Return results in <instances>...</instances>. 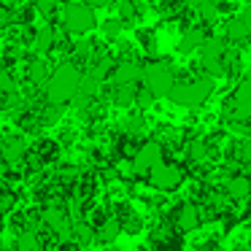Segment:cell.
I'll return each mask as SVG.
<instances>
[{
    "label": "cell",
    "mask_w": 251,
    "mask_h": 251,
    "mask_svg": "<svg viewBox=\"0 0 251 251\" xmlns=\"http://www.w3.org/2000/svg\"><path fill=\"white\" fill-rule=\"evenodd\" d=\"M173 227L178 232H192V229L200 227V208L195 202H181V205L173 208Z\"/></svg>",
    "instance_id": "cell-10"
},
{
    "label": "cell",
    "mask_w": 251,
    "mask_h": 251,
    "mask_svg": "<svg viewBox=\"0 0 251 251\" xmlns=\"http://www.w3.org/2000/svg\"><path fill=\"white\" fill-rule=\"evenodd\" d=\"M17 211V192L8 189V186H0V213H14Z\"/></svg>",
    "instance_id": "cell-25"
},
{
    "label": "cell",
    "mask_w": 251,
    "mask_h": 251,
    "mask_svg": "<svg viewBox=\"0 0 251 251\" xmlns=\"http://www.w3.org/2000/svg\"><path fill=\"white\" fill-rule=\"evenodd\" d=\"M33 151L38 154V157L44 159V162H51V159H57V151H60V146H57L54 141H49V138H44V141L35 143Z\"/></svg>",
    "instance_id": "cell-24"
},
{
    "label": "cell",
    "mask_w": 251,
    "mask_h": 251,
    "mask_svg": "<svg viewBox=\"0 0 251 251\" xmlns=\"http://www.w3.org/2000/svg\"><path fill=\"white\" fill-rule=\"evenodd\" d=\"M240 19H243V22H246V25H249V27H251V3H249V6L243 8V14H240Z\"/></svg>",
    "instance_id": "cell-34"
},
{
    "label": "cell",
    "mask_w": 251,
    "mask_h": 251,
    "mask_svg": "<svg viewBox=\"0 0 251 251\" xmlns=\"http://www.w3.org/2000/svg\"><path fill=\"white\" fill-rule=\"evenodd\" d=\"M14 249H17V251H44V238H41L35 229H27V232L17 235Z\"/></svg>",
    "instance_id": "cell-16"
},
{
    "label": "cell",
    "mask_w": 251,
    "mask_h": 251,
    "mask_svg": "<svg viewBox=\"0 0 251 251\" xmlns=\"http://www.w3.org/2000/svg\"><path fill=\"white\" fill-rule=\"evenodd\" d=\"M130 165H132V173L135 176H149L157 165H162V146L157 141L141 143V151L135 154V159Z\"/></svg>",
    "instance_id": "cell-8"
},
{
    "label": "cell",
    "mask_w": 251,
    "mask_h": 251,
    "mask_svg": "<svg viewBox=\"0 0 251 251\" xmlns=\"http://www.w3.org/2000/svg\"><path fill=\"white\" fill-rule=\"evenodd\" d=\"M60 114H62V108H60V105L46 103V108L38 114V122H41V125H57V122H60Z\"/></svg>",
    "instance_id": "cell-27"
},
{
    "label": "cell",
    "mask_w": 251,
    "mask_h": 251,
    "mask_svg": "<svg viewBox=\"0 0 251 251\" xmlns=\"http://www.w3.org/2000/svg\"><path fill=\"white\" fill-rule=\"evenodd\" d=\"M95 232H98V240H100V243H114L116 235L122 232V222H119L116 216H111L108 222H103L98 229H95Z\"/></svg>",
    "instance_id": "cell-18"
},
{
    "label": "cell",
    "mask_w": 251,
    "mask_h": 251,
    "mask_svg": "<svg viewBox=\"0 0 251 251\" xmlns=\"http://www.w3.org/2000/svg\"><path fill=\"white\" fill-rule=\"evenodd\" d=\"M122 30H125V22H122V19H108V22H103V35L105 38H116Z\"/></svg>",
    "instance_id": "cell-29"
},
{
    "label": "cell",
    "mask_w": 251,
    "mask_h": 251,
    "mask_svg": "<svg viewBox=\"0 0 251 251\" xmlns=\"http://www.w3.org/2000/svg\"><path fill=\"white\" fill-rule=\"evenodd\" d=\"M227 114H229V122H249L251 119V71L235 87L232 98H229V105H227Z\"/></svg>",
    "instance_id": "cell-5"
},
{
    "label": "cell",
    "mask_w": 251,
    "mask_h": 251,
    "mask_svg": "<svg viewBox=\"0 0 251 251\" xmlns=\"http://www.w3.org/2000/svg\"><path fill=\"white\" fill-rule=\"evenodd\" d=\"M219 11H222V8H219V0H202L200 6L195 8V14L202 19V22H216Z\"/></svg>",
    "instance_id": "cell-23"
},
{
    "label": "cell",
    "mask_w": 251,
    "mask_h": 251,
    "mask_svg": "<svg viewBox=\"0 0 251 251\" xmlns=\"http://www.w3.org/2000/svg\"><path fill=\"white\" fill-rule=\"evenodd\" d=\"M54 251H81V246H78L76 240H65V243H57Z\"/></svg>",
    "instance_id": "cell-32"
},
{
    "label": "cell",
    "mask_w": 251,
    "mask_h": 251,
    "mask_svg": "<svg viewBox=\"0 0 251 251\" xmlns=\"http://www.w3.org/2000/svg\"><path fill=\"white\" fill-rule=\"evenodd\" d=\"M114 103L116 105H132L138 98V84H130V87H114Z\"/></svg>",
    "instance_id": "cell-22"
},
{
    "label": "cell",
    "mask_w": 251,
    "mask_h": 251,
    "mask_svg": "<svg viewBox=\"0 0 251 251\" xmlns=\"http://www.w3.org/2000/svg\"><path fill=\"white\" fill-rule=\"evenodd\" d=\"M3 227H6V222H3V213H0V232H3Z\"/></svg>",
    "instance_id": "cell-35"
},
{
    "label": "cell",
    "mask_w": 251,
    "mask_h": 251,
    "mask_svg": "<svg viewBox=\"0 0 251 251\" xmlns=\"http://www.w3.org/2000/svg\"><path fill=\"white\" fill-rule=\"evenodd\" d=\"M143 81V65H138L135 60H122L111 71V84L114 87H130V84Z\"/></svg>",
    "instance_id": "cell-9"
},
{
    "label": "cell",
    "mask_w": 251,
    "mask_h": 251,
    "mask_svg": "<svg viewBox=\"0 0 251 251\" xmlns=\"http://www.w3.org/2000/svg\"><path fill=\"white\" fill-rule=\"evenodd\" d=\"M11 22H14V11H8L6 3H0V27H6Z\"/></svg>",
    "instance_id": "cell-31"
},
{
    "label": "cell",
    "mask_w": 251,
    "mask_h": 251,
    "mask_svg": "<svg viewBox=\"0 0 251 251\" xmlns=\"http://www.w3.org/2000/svg\"><path fill=\"white\" fill-rule=\"evenodd\" d=\"M51 65L44 60V57H35V60L27 62V81L33 84V87H46L51 78Z\"/></svg>",
    "instance_id": "cell-12"
},
{
    "label": "cell",
    "mask_w": 251,
    "mask_h": 251,
    "mask_svg": "<svg viewBox=\"0 0 251 251\" xmlns=\"http://www.w3.org/2000/svg\"><path fill=\"white\" fill-rule=\"evenodd\" d=\"M30 157V146L22 135H6L0 143V159L6 168H22Z\"/></svg>",
    "instance_id": "cell-6"
},
{
    "label": "cell",
    "mask_w": 251,
    "mask_h": 251,
    "mask_svg": "<svg viewBox=\"0 0 251 251\" xmlns=\"http://www.w3.org/2000/svg\"><path fill=\"white\" fill-rule=\"evenodd\" d=\"M33 6H35V11H38L41 17H54L57 8H60V0H35Z\"/></svg>",
    "instance_id": "cell-28"
},
{
    "label": "cell",
    "mask_w": 251,
    "mask_h": 251,
    "mask_svg": "<svg viewBox=\"0 0 251 251\" xmlns=\"http://www.w3.org/2000/svg\"><path fill=\"white\" fill-rule=\"evenodd\" d=\"M224 181V195L229 197V200H246V197L251 195V178L246 173L240 176H229V178H222Z\"/></svg>",
    "instance_id": "cell-11"
},
{
    "label": "cell",
    "mask_w": 251,
    "mask_h": 251,
    "mask_svg": "<svg viewBox=\"0 0 251 251\" xmlns=\"http://www.w3.org/2000/svg\"><path fill=\"white\" fill-rule=\"evenodd\" d=\"M205 33H202L200 27H189L184 35H181V41H178V51L181 54H192L195 49H202V44H205Z\"/></svg>",
    "instance_id": "cell-14"
},
{
    "label": "cell",
    "mask_w": 251,
    "mask_h": 251,
    "mask_svg": "<svg viewBox=\"0 0 251 251\" xmlns=\"http://www.w3.org/2000/svg\"><path fill=\"white\" fill-rule=\"evenodd\" d=\"M95 25H98V19H95V8L87 6L84 0H71V3H65V8H62V27H65L68 35H87L95 30Z\"/></svg>",
    "instance_id": "cell-2"
},
{
    "label": "cell",
    "mask_w": 251,
    "mask_h": 251,
    "mask_svg": "<svg viewBox=\"0 0 251 251\" xmlns=\"http://www.w3.org/2000/svg\"><path fill=\"white\" fill-rule=\"evenodd\" d=\"M51 49H57V30L49 27V25H44V27L35 30V41H33V51L38 57L49 54Z\"/></svg>",
    "instance_id": "cell-13"
},
{
    "label": "cell",
    "mask_w": 251,
    "mask_h": 251,
    "mask_svg": "<svg viewBox=\"0 0 251 251\" xmlns=\"http://www.w3.org/2000/svg\"><path fill=\"white\" fill-rule=\"evenodd\" d=\"M81 78L84 73L78 71L76 62H60L51 73L49 84H46V103L51 105H65L71 100L78 98V89H81Z\"/></svg>",
    "instance_id": "cell-1"
},
{
    "label": "cell",
    "mask_w": 251,
    "mask_h": 251,
    "mask_svg": "<svg viewBox=\"0 0 251 251\" xmlns=\"http://www.w3.org/2000/svg\"><path fill=\"white\" fill-rule=\"evenodd\" d=\"M232 159L240 165V168H246V165H251V138H249V141H243V138H238V141L232 143Z\"/></svg>",
    "instance_id": "cell-20"
},
{
    "label": "cell",
    "mask_w": 251,
    "mask_h": 251,
    "mask_svg": "<svg viewBox=\"0 0 251 251\" xmlns=\"http://www.w3.org/2000/svg\"><path fill=\"white\" fill-rule=\"evenodd\" d=\"M108 251H119V249H108Z\"/></svg>",
    "instance_id": "cell-37"
},
{
    "label": "cell",
    "mask_w": 251,
    "mask_h": 251,
    "mask_svg": "<svg viewBox=\"0 0 251 251\" xmlns=\"http://www.w3.org/2000/svg\"><path fill=\"white\" fill-rule=\"evenodd\" d=\"M143 127H146V119H143V114L138 111V114H130L125 122H122V130H125L127 138H135L143 132Z\"/></svg>",
    "instance_id": "cell-21"
},
{
    "label": "cell",
    "mask_w": 251,
    "mask_h": 251,
    "mask_svg": "<svg viewBox=\"0 0 251 251\" xmlns=\"http://www.w3.org/2000/svg\"><path fill=\"white\" fill-rule=\"evenodd\" d=\"M73 240L78 246H89L92 240H98V232H95V227L89 222L78 219V222H73Z\"/></svg>",
    "instance_id": "cell-17"
},
{
    "label": "cell",
    "mask_w": 251,
    "mask_h": 251,
    "mask_svg": "<svg viewBox=\"0 0 251 251\" xmlns=\"http://www.w3.org/2000/svg\"><path fill=\"white\" fill-rule=\"evenodd\" d=\"M87 6H92V8H105V6H111L114 0H84Z\"/></svg>",
    "instance_id": "cell-33"
},
{
    "label": "cell",
    "mask_w": 251,
    "mask_h": 251,
    "mask_svg": "<svg viewBox=\"0 0 251 251\" xmlns=\"http://www.w3.org/2000/svg\"><path fill=\"white\" fill-rule=\"evenodd\" d=\"M135 105L141 111H146V108H151L154 105V95L149 92V89H138V98H135Z\"/></svg>",
    "instance_id": "cell-30"
},
{
    "label": "cell",
    "mask_w": 251,
    "mask_h": 251,
    "mask_svg": "<svg viewBox=\"0 0 251 251\" xmlns=\"http://www.w3.org/2000/svg\"><path fill=\"white\" fill-rule=\"evenodd\" d=\"M149 184L159 192H173L184 184V173H181L178 165H170V162H162L149 173Z\"/></svg>",
    "instance_id": "cell-7"
},
{
    "label": "cell",
    "mask_w": 251,
    "mask_h": 251,
    "mask_svg": "<svg viewBox=\"0 0 251 251\" xmlns=\"http://www.w3.org/2000/svg\"><path fill=\"white\" fill-rule=\"evenodd\" d=\"M211 92H213L211 78L197 76V78H192V81H178L168 98L173 100V103H178V105H189V108H195V105L205 103V100L211 98Z\"/></svg>",
    "instance_id": "cell-3"
},
{
    "label": "cell",
    "mask_w": 251,
    "mask_h": 251,
    "mask_svg": "<svg viewBox=\"0 0 251 251\" xmlns=\"http://www.w3.org/2000/svg\"><path fill=\"white\" fill-rule=\"evenodd\" d=\"M176 73L168 62L162 60H154L149 65H143V89L154 95V98H162V95H170L176 87Z\"/></svg>",
    "instance_id": "cell-4"
},
{
    "label": "cell",
    "mask_w": 251,
    "mask_h": 251,
    "mask_svg": "<svg viewBox=\"0 0 251 251\" xmlns=\"http://www.w3.org/2000/svg\"><path fill=\"white\" fill-rule=\"evenodd\" d=\"M186 159H189L195 168L205 165L208 162V143L200 141V138H192V141L186 143Z\"/></svg>",
    "instance_id": "cell-15"
},
{
    "label": "cell",
    "mask_w": 251,
    "mask_h": 251,
    "mask_svg": "<svg viewBox=\"0 0 251 251\" xmlns=\"http://www.w3.org/2000/svg\"><path fill=\"white\" fill-rule=\"evenodd\" d=\"M249 25L243 22V19L240 17H235V19H229L227 22V41H232V44H240V41H246V35H249Z\"/></svg>",
    "instance_id": "cell-19"
},
{
    "label": "cell",
    "mask_w": 251,
    "mask_h": 251,
    "mask_svg": "<svg viewBox=\"0 0 251 251\" xmlns=\"http://www.w3.org/2000/svg\"><path fill=\"white\" fill-rule=\"evenodd\" d=\"M19 87H17V78L11 76V71L0 68V95H17Z\"/></svg>",
    "instance_id": "cell-26"
},
{
    "label": "cell",
    "mask_w": 251,
    "mask_h": 251,
    "mask_svg": "<svg viewBox=\"0 0 251 251\" xmlns=\"http://www.w3.org/2000/svg\"><path fill=\"white\" fill-rule=\"evenodd\" d=\"M0 251H17V249H0Z\"/></svg>",
    "instance_id": "cell-36"
}]
</instances>
